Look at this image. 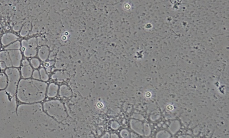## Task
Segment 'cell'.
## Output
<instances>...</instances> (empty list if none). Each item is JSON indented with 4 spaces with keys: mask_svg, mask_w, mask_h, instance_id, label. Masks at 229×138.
Instances as JSON below:
<instances>
[{
    "mask_svg": "<svg viewBox=\"0 0 229 138\" xmlns=\"http://www.w3.org/2000/svg\"><path fill=\"white\" fill-rule=\"evenodd\" d=\"M47 84L41 81L27 79L21 80L17 90V96L21 102L31 104L39 102L45 97Z\"/></svg>",
    "mask_w": 229,
    "mask_h": 138,
    "instance_id": "1",
    "label": "cell"
},
{
    "mask_svg": "<svg viewBox=\"0 0 229 138\" xmlns=\"http://www.w3.org/2000/svg\"><path fill=\"white\" fill-rule=\"evenodd\" d=\"M5 73L8 77V85L5 90L11 95H16L20 77L19 71L11 67L5 71Z\"/></svg>",
    "mask_w": 229,
    "mask_h": 138,
    "instance_id": "2",
    "label": "cell"
},
{
    "mask_svg": "<svg viewBox=\"0 0 229 138\" xmlns=\"http://www.w3.org/2000/svg\"><path fill=\"white\" fill-rule=\"evenodd\" d=\"M37 39L34 37L28 40H23L22 48L25 56L27 57L35 56L37 54Z\"/></svg>",
    "mask_w": 229,
    "mask_h": 138,
    "instance_id": "3",
    "label": "cell"
},
{
    "mask_svg": "<svg viewBox=\"0 0 229 138\" xmlns=\"http://www.w3.org/2000/svg\"><path fill=\"white\" fill-rule=\"evenodd\" d=\"M8 51L11 58L12 66L15 67H20L22 59L21 51L19 50H8Z\"/></svg>",
    "mask_w": 229,
    "mask_h": 138,
    "instance_id": "4",
    "label": "cell"
},
{
    "mask_svg": "<svg viewBox=\"0 0 229 138\" xmlns=\"http://www.w3.org/2000/svg\"><path fill=\"white\" fill-rule=\"evenodd\" d=\"M18 37L13 33H6L4 34L2 38V43L4 46L8 45L18 39Z\"/></svg>",
    "mask_w": 229,
    "mask_h": 138,
    "instance_id": "5",
    "label": "cell"
},
{
    "mask_svg": "<svg viewBox=\"0 0 229 138\" xmlns=\"http://www.w3.org/2000/svg\"><path fill=\"white\" fill-rule=\"evenodd\" d=\"M0 61L5 63L6 67H11L12 66L11 58L8 51H3L0 52Z\"/></svg>",
    "mask_w": 229,
    "mask_h": 138,
    "instance_id": "6",
    "label": "cell"
},
{
    "mask_svg": "<svg viewBox=\"0 0 229 138\" xmlns=\"http://www.w3.org/2000/svg\"><path fill=\"white\" fill-rule=\"evenodd\" d=\"M49 52V48L47 47V46H43L41 47L39 49V53H38L39 58L43 61L46 60L48 58Z\"/></svg>",
    "mask_w": 229,
    "mask_h": 138,
    "instance_id": "7",
    "label": "cell"
},
{
    "mask_svg": "<svg viewBox=\"0 0 229 138\" xmlns=\"http://www.w3.org/2000/svg\"><path fill=\"white\" fill-rule=\"evenodd\" d=\"M22 76L24 78H30L32 74L33 69L30 65L28 66H23L21 68Z\"/></svg>",
    "mask_w": 229,
    "mask_h": 138,
    "instance_id": "8",
    "label": "cell"
},
{
    "mask_svg": "<svg viewBox=\"0 0 229 138\" xmlns=\"http://www.w3.org/2000/svg\"><path fill=\"white\" fill-rule=\"evenodd\" d=\"M181 125L178 120L173 121L169 127V130L172 134H176L180 129Z\"/></svg>",
    "mask_w": 229,
    "mask_h": 138,
    "instance_id": "9",
    "label": "cell"
},
{
    "mask_svg": "<svg viewBox=\"0 0 229 138\" xmlns=\"http://www.w3.org/2000/svg\"><path fill=\"white\" fill-rule=\"evenodd\" d=\"M31 28V24L30 22H27L22 27L20 34L21 36H25L29 33Z\"/></svg>",
    "mask_w": 229,
    "mask_h": 138,
    "instance_id": "10",
    "label": "cell"
},
{
    "mask_svg": "<svg viewBox=\"0 0 229 138\" xmlns=\"http://www.w3.org/2000/svg\"><path fill=\"white\" fill-rule=\"evenodd\" d=\"M8 85V79L5 74H2L0 75V89H5Z\"/></svg>",
    "mask_w": 229,
    "mask_h": 138,
    "instance_id": "11",
    "label": "cell"
},
{
    "mask_svg": "<svg viewBox=\"0 0 229 138\" xmlns=\"http://www.w3.org/2000/svg\"><path fill=\"white\" fill-rule=\"evenodd\" d=\"M58 89V86L54 84H51L49 85L48 91V96L50 97H53L56 94Z\"/></svg>",
    "mask_w": 229,
    "mask_h": 138,
    "instance_id": "12",
    "label": "cell"
},
{
    "mask_svg": "<svg viewBox=\"0 0 229 138\" xmlns=\"http://www.w3.org/2000/svg\"><path fill=\"white\" fill-rule=\"evenodd\" d=\"M20 48H21V43L20 42L17 41L10 44L9 46L6 47L5 48V49L7 51L12 50H19Z\"/></svg>",
    "mask_w": 229,
    "mask_h": 138,
    "instance_id": "13",
    "label": "cell"
},
{
    "mask_svg": "<svg viewBox=\"0 0 229 138\" xmlns=\"http://www.w3.org/2000/svg\"><path fill=\"white\" fill-rule=\"evenodd\" d=\"M171 137L170 133L165 130L159 131L156 135V138H170Z\"/></svg>",
    "mask_w": 229,
    "mask_h": 138,
    "instance_id": "14",
    "label": "cell"
},
{
    "mask_svg": "<svg viewBox=\"0 0 229 138\" xmlns=\"http://www.w3.org/2000/svg\"><path fill=\"white\" fill-rule=\"evenodd\" d=\"M143 131H144L143 133L146 136H150L151 134V130L150 127L148 123H145L143 125Z\"/></svg>",
    "mask_w": 229,
    "mask_h": 138,
    "instance_id": "15",
    "label": "cell"
},
{
    "mask_svg": "<svg viewBox=\"0 0 229 138\" xmlns=\"http://www.w3.org/2000/svg\"><path fill=\"white\" fill-rule=\"evenodd\" d=\"M40 75L41 80L43 81L48 80V75L47 74L46 71L44 68H41L40 70Z\"/></svg>",
    "mask_w": 229,
    "mask_h": 138,
    "instance_id": "16",
    "label": "cell"
},
{
    "mask_svg": "<svg viewBox=\"0 0 229 138\" xmlns=\"http://www.w3.org/2000/svg\"><path fill=\"white\" fill-rule=\"evenodd\" d=\"M32 66L35 68H37L39 67L40 65V61L39 59L37 58H33L31 61Z\"/></svg>",
    "mask_w": 229,
    "mask_h": 138,
    "instance_id": "17",
    "label": "cell"
},
{
    "mask_svg": "<svg viewBox=\"0 0 229 138\" xmlns=\"http://www.w3.org/2000/svg\"><path fill=\"white\" fill-rule=\"evenodd\" d=\"M22 24L21 23H18L15 24L13 27V29L16 31H18L20 30L22 28Z\"/></svg>",
    "mask_w": 229,
    "mask_h": 138,
    "instance_id": "18",
    "label": "cell"
},
{
    "mask_svg": "<svg viewBox=\"0 0 229 138\" xmlns=\"http://www.w3.org/2000/svg\"><path fill=\"white\" fill-rule=\"evenodd\" d=\"M33 78L34 79H37V80H40V74L39 72L38 71L36 70V71H34L33 74Z\"/></svg>",
    "mask_w": 229,
    "mask_h": 138,
    "instance_id": "19",
    "label": "cell"
},
{
    "mask_svg": "<svg viewBox=\"0 0 229 138\" xmlns=\"http://www.w3.org/2000/svg\"><path fill=\"white\" fill-rule=\"evenodd\" d=\"M6 65H5V63L3 62V61H1L0 62V67L2 69V70H4L6 68Z\"/></svg>",
    "mask_w": 229,
    "mask_h": 138,
    "instance_id": "20",
    "label": "cell"
},
{
    "mask_svg": "<svg viewBox=\"0 0 229 138\" xmlns=\"http://www.w3.org/2000/svg\"><path fill=\"white\" fill-rule=\"evenodd\" d=\"M22 64H23V66H28V65H29V62L27 60L25 59L22 61Z\"/></svg>",
    "mask_w": 229,
    "mask_h": 138,
    "instance_id": "21",
    "label": "cell"
},
{
    "mask_svg": "<svg viewBox=\"0 0 229 138\" xmlns=\"http://www.w3.org/2000/svg\"><path fill=\"white\" fill-rule=\"evenodd\" d=\"M179 138H192V137H191L190 136H182V137H179Z\"/></svg>",
    "mask_w": 229,
    "mask_h": 138,
    "instance_id": "22",
    "label": "cell"
},
{
    "mask_svg": "<svg viewBox=\"0 0 229 138\" xmlns=\"http://www.w3.org/2000/svg\"><path fill=\"white\" fill-rule=\"evenodd\" d=\"M51 69L50 68H48L47 69V72H49L50 71H51Z\"/></svg>",
    "mask_w": 229,
    "mask_h": 138,
    "instance_id": "23",
    "label": "cell"
},
{
    "mask_svg": "<svg viewBox=\"0 0 229 138\" xmlns=\"http://www.w3.org/2000/svg\"><path fill=\"white\" fill-rule=\"evenodd\" d=\"M0 48H1V44H0Z\"/></svg>",
    "mask_w": 229,
    "mask_h": 138,
    "instance_id": "24",
    "label": "cell"
}]
</instances>
